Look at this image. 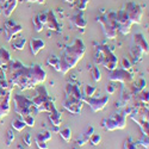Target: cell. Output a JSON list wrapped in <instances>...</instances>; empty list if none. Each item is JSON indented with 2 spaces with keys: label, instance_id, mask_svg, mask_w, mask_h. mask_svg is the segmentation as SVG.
<instances>
[{
  "label": "cell",
  "instance_id": "cell-1",
  "mask_svg": "<svg viewBox=\"0 0 149 149\" xmlns=\"http://www.w3.org/2000/svg\"><path fill=\"white\" fill-rule=\"evenodd\" d=\"M3 72L5 73L10 87L13 88L15 86H18L22 91L31 90L37 85L43 84L47 79V73L40 65L26 67L19 61L11 60L3 67Z\"/></svg>",
  "mask_w": 149,
  "mask_h": 149
},
{
  "label": "cell",
  "instance_id": "cell-2",
  "mask_svg": "<svg viewBox=\"0 0 149 149\" xmlns=\"http://www.w3.org/2000/svg\"><path fill=\"white\" fill-rule=\"evenodd\" d=\"M86 53V47L81 38H77L70 45L66 47L58 57V72L67 74L78 65V62L84 57Z\"/></svg>",
  "mask_w": 149,
  "mask_h": 149
},
{
  "label": "cell",
  "instance_id": "cell-3",
  "mask_svg": "<svg viewBox=\"0 0 149 149\" xmlns=\"http://www.w3.org/2000/svg\"><path fill=\"white\" fill-rule=\"evenodd\" d=\"M94 61L97 65H103L109 70H113L118 66V58L106 45H99L97 48Z\"/></svg>",
  "mask_w": 149,
  "mask_h": 149
},
{
  "label": "cell",
  "instance_id": "cell-4",
  "mask_svg": "<svg viewBox=\"0 0 149 149\" xmlns=\"http://www.w3.org/2000/svg\"><path fill=\"white\" fill-rule=\"evenodd\" d=\"M97 22L100 23L103 28L104 35L109 40H115L118 35V25L116 22V12H109V13L97 18Z\"/></svg>",
  "mask_w": 149,
  "mask_h": 149
},
{
  "label": "cell",
  "instance_id": "cell-5",
  "mask_svg": "<svg viewBox=\"0 0 149 149\" xmlns=\"http://www.w3.org/2000/svg\"><path fill=\"white\" fill-rule=\"evenodd\" d=\"M13 104H15V111L22 118L28 115L36 116V113H38L32 104V100L26 98L25 95H22V94L13 95Z\"/></svg>",
  "mask_w": 149,
  "mask_h": 149
},
{
  "label": "cell",
  "instance_id": "cell-6",
  "mask_svg": "<svg viewBox=\"0 0 149 149\" xmlns=\"http://www.w3.org/2000/svg\"><path fill=\"white\" fill-rule=\"evenodd\" d=\"M33 106L36 107L37 112H49L52 110V107L55 105L52 99L49 98V94L47 90L43 86H38L37 87V95L31 99Z\"/></svg>",
  "mask_w": 149,
  "mask_h": 149
},
{
  "label": "cell",
  "instance_id": "cell-7",
  "mask_svg": "<svg viewBox=\"0 0 149 149\" xmlns=\"http://www.w3.org/2000/svg\"><path fill=\"white\" fill-rule=\"evenodd\" d=\"M103 125L106 130L112 131V130H117V129H124L127 125V117L119 113L113 115L112 117L106 118L103 120Z\"/></svg>",
  "mask_w": 149,
  "mask_h": 149
},
{
  "label": "cell",
  "instance_id": "cell-8",
  "mask_svg": "<svg viewBox=\"0 0 149 149\" xmlns=\"http://www.w3.org/2000/svg\"><path fill=\"white\" fill-rule=\"evenodd\" d=\"M123 10L127 12L131 24H141L142 17H143V10L139 4L131 3V1L127 3Z\"/></svg>",
  "mask_w": 149,
  "mask_h": 149
},
{
  "label": "cell",
  "instance_id": "cell-9",
  "mask_svg": "<svg viewBox=\"0 0 149 149\" xmlns=\"http://www.w3.org/2000/svg\"><path fill=\"white\" fill-rule=\"evenodd\" d=\"M109 100H110L109 95H103V97H99V98H95V97H85V95L81 97V102L86 103L87 105H90V107L92 109L93 112H98V111L104 110L105 106L107 105Z\"/></svg>",
  "mask_w": 149,
  "mask_h": 149
},
{
  "label": "cell",
  "instance_id": "cell-10",
  "mask_svg": "<svg viewBox=\"0 0 149 149\" xmlns=\"http://www.w3.org/2000/svg\"><path fill=\"white\" fill-rule=\"evenodd\" d=\"M107 78L111 81H118V82H123V84H128L134 80L132 74L130 72H128V69H124V68H119V69L116 68L113 70H110Z\"/></svg>",
  "mask_w": 149,
  "mask_h": 149
},
{
  "label": "cell",
  "instance_id": "cell-11",
  "mask_svg": "<svg viewBox=\"0 0 149 149\" xmlns=\"http://www.w3.org/2000/svg\"><path fill=\"white\" fill-rule=\"evenodd\" d=\"M23 30V26L19 23L15 22L13 19H8L5 22L4 24V31H5V40L6 42H11L13 37H16L17 35H19Z\"/></svg>",
  "mask_w": 149,
  "mask_h": 149
},
{
  "label": "cell",
  "instance_id": "cell-12",
  "mask_svg": "<svg viewBox=\"0 0 149 149\" xmlns=\"http://www.w3.org/2000/svg\"><path fill=\"white\" fill-rule=\"evenodd\" d=\"M116 22H117L119 32H122L123 35H128L130 32L131 22L124 10H119L118 12H116Z\"/></svg>",
  "mask_w": 149,
  "mask_h": 149
},
{
  "label": "cell",
  "instance_id": "cell-13",
  "mask_svg": "<svg viewBox=\"0 0 149 149\" xmlns=\"http://www.w3.org/2000/svg\"><path fill=\"white\" fill-rule=\"evenodd\" d=\"M82 104L84 103L80 100V99L73 98L70 95H66L65 100H63V107L68 111V112H70L73 115H78L81 112Z\"/></svg>",
  "mask_w": 149,
  "mask_h": 149
},
{
  "label": "cell",
  "instance_id": "cell-14",
  "mask_svg": "<svg viewBox=\"0 0 149 149\" xmlns=\"http://www.w3.org/2000/svg\"><path fill=\"white\" fill-rule=\"evenodd\" d=\"M45 12H47V19H45L44 26H47L49 30H52V31L60 32L61 31V26H60V24H58L56 17H55V13L52 10H48Z\"/></svg>",
  "mask_w": 149,
  "mask_h": 149
},
{
  "label": "cell",
  "instance_id": "cell-15",
  "mask_svg": "<svg viewBox=\"0 0 149 149\" xmlns=\"http://www.w3.org/2000/svg\"><path fill=\"white\" fill-rule=\"evenodd\" d=\"M18 1L19 0H0V5H1V7H3L5 17L8 18L12 13H13L15 8L18 5Z\"/></svg>",
  "mask_w": 149,
  "mask_h": 149
},
{
  "label": "cell",
  "instance_id": "cell-16",
  "mask_svg": "<svg viewBox=\"0 0 149 149\" xmlns=\"http://www.w3.org/2000/svg\"><path fill=\"white\" fill-rule=\"evenodd\" d=\"M11 91H7L5 97L0 100V118H3L8 115L10 112V99H11Z\"/></svg>",
  "mask_w": 149,
  "mask_h": 149
},
{
  "label": "cell",
  "instance_id": "cell-17",
  "mask_svg": "<svg viewBox=\"0 0 149 149\" xmlns=\"http://www.w3.org/2000/svg\"><path fill=\"white\" fill-rule=\"evenodd\" d=\"M134 43L135 47H137L143 54H148V42L142 33L134 35Z\"/></svg>",
  "mask_w": 149,
  "mask_h": 149
},
{
  "label": "cell",
  "instance_id": "cell-18",
  "mask_svg": "<svg viewBox=\"0 0 149 149\" xmlns=\"http://www.w3.org/2000/svg\"><path fill=\"white\" fill-rule=\"evenodd\" d=\"M29 44H30L31 54H32L33 56H36V55L38 54V53L42 50V49H44V47H45L44 41H43V40H38V38H31L30 42H29Z\"/></svg>",
  "mask_w": 149,
  "mask_h": 149
},
{
  "label": "cell",
  "instance_id": "cell-19",
  "mask_svg": "<svg viewBox=\"0 0 149 149\" xmlns=\"http://www.w3.org/2000/svg\"><path fill=\"white\" fill-rule=\"evenodd\" d=\"M72 24L75 28H80V29H85L86 26H87V20L85 19L84 15H82V12H78V13H75L72 19H70Z\"/></svg>",
  "mask_w": 149,
  "mask_h": 149
},
{
  "label": "cell",
  "instance_id": "cell-20",
  "mask_svg": "<svg viewBox=\"0 0 149 149\" xmlns=\"http://www.w3.org/2000/svg\"><path fill=\"white\" fill-rule=\"evenodd\" d=\"M49 120L52 122L53 127H60L61 125V113L55 107V105L52 107L50 111H49Z\"/></svg>",
  "mask_w": 149,
  "mask_h": 149
},
{
  "label": "cell",
  "instance_id": "cell-21",
  "mask_svg": "<svg viewBox=\"0 0 149 149\" xmlns=\"http://www.w3.org/2000/svg\"><path fill=\"white\" fill-rule=\"evenodd\" d=\"M66 95H70L73 98H77L81 100V92L79 90V87L77 85H73V84H68L66 86Z\"/></svg>",
  "mask_w": 149,
  "mask_h": 149
},
{
  "label": "cell",
  "instance_id": "cell-22",
  "mask_svg": "<svg viewBox=\"0 0 149 149\" xmlns=\"http://www.w3.org/2000/svg\"><path fill=\"white\" fill-rule=\"evenodd\" d=\"M26 38L25 37H22V36H18V37H13V41H11V45L12 48L17 49V50H23L24 47L26 44Z\"/></svg>",
  "mask_w": 149,
  "mask_h": 149
},
{
  "label": "cell",
  "instance_id": "cell-23",
  "mask_svg": "<svg viewBox=\"0 0 149 149\" xmlns=\"http://www.w3.org/2000/svg\"><path fill=\"white\" fill-rule=\"evenodd\" d=\"M94 132V128L93 127H87L86 128V130H85V132L81 135V137L78 140V146H84V144H86L88 142V140H90V137H91V135Z\"/></svg>",
  "mask_w": 149,
  "mask_h": 149
},
{
  "label": "cell",
  "instance_id": "cell-24",
  "mask_svg": "<svg viewBox=\"0 0 149 149\" xmlns=\"http://www.w3.org/2000/svg\"><path fill=\"white\" fill-rule=\"evenodd\" d=\"M10 61H11V54L6 50L5 48L0 47V68L6 66Z\"/></svg>",
  "mask_w": 149,
  "mask_h": 149
},
{
  "label": "cell",
  "instance_id": "cell-25",
  "mask_svg": "<svg viewBox=\"0 0 149 149\" xmlns=\"http://www.w3.org/2000/svg\"><path fill=\"white\" fill-rule=\"evenodd\" d=\"M52 140V132L50 131H43V132H40L37 134L35 141L37 142H48Z\"/></svg>",
  "mask_w": 149,
  "mask_h": 149
},
{
  "label": "cell",
  "instance_id": "cell-26",
  "mask_svg": "<svg viewBox=\"0 0 149 149\" xmlns=\"http://www.w3.org/2000/svg\"><path fill=\"white\" fill-rule=\"evenodd\" d=\"M88 3H90V0H74V5H75V7L80 12H84L86 8H87Z\"/></svg>",
  "mask_w": 149,
  "mask_h": 149
},
{
  "label": "cell",
  "instance_id": "cell-27",
  "mask_svg": "<svg viewBox=\"0 0 149 149\" xmlns=\"http://www.w3.org/2000/svg\"><path fill=\"white\" fill-rule=\"evenodd\" d=\"M11 125H12V128H13L15 130H17V131H22L24 128L26 127L25 123L23 122V119H13V120H12V123H11Z\"/></svg>",
  "mask_w": 149,
  "mask_h": 149
},
{
  "label": "cell",
  "instance_id": "cell-28",
  "mask_svg": "<svg viewBox=\"0 0 149 149\" xmlns=\"http://www.w3.org/2000/svg\"><path fill=\"white\" fill-rule=\"evenodd\" d=\"M58 134H60V136H61V137L66 142H69L70 139H72V130H70L69 128H65V129L60 130Z\"/></svg>",
  "mask_w": 149,
  "mask_h": 149
},
{
  "label": "cell",
  "instance_id": "cell-29",
  "mask_svg": "<svg viewBox=\"0 0 149 149\" xmlns=\"http://www.w3.org/2000/svg\"><path fill=\"white\" fill-rule=\"evenodd\" d=\"M47 63L49 66H52L54 69H56L58 72V57L55 56V55H52V56H49L48 60H47Z\"/></svg>",
  "mask_w": 149,
  "mask_h": 149
},
{
  "label": "cell",
  "instance_id": "cell-30",
  "mask_svg": "<svg viewBox=\"0 0 149 149\" xmlns=\"http://www.w3.org/2000/svg\"><path fill=\"white\" fill-rule=\"evenodd\" d=\"M95 92H97V88L94 86L85 85V87H84V95L85 97H94Z\"/></svg>",
  "mask_w": 149,
  "mask_h": 149
},
{
  "label": "cell",
  "instance_id": "cell-31",
  "mask_svg": "<svg viewBox=\"0 0 149 149\" xmlns=\"http://www.w3.org/2000/svg\"><path fill=\"white\" fill-rule=\"evenodd\" d=\"M32 23H33V28H35V31H36V32H41V31L43 30L44 25L41 23V20L38 19V17H37V16H35V17H33Z\"/></svg>",
  "mask_w": 149,
  "mask_h": 149
},
{
  "label": "cell",
  "instance_id": "cell-32",
  "mask_svg": "<svg viewBox=\"0 0 149 149\" xmlns=\"http://www.w3.org/2000/svg\"><path fill=\"white\" fill-rule=\"evenodd\" d=\"M91 73H92V78H93L94 81L98 82V81L102 80V73H100V70H99L98 67H93L92 70H91Z\"/></svg>",
  "mask_w": 149,
  "mask_h": 149
},
{
  "label": "cell",
  "instance_id": "cell-33",
  "mask_svg": "<svg viewBox=\"0 0 149 149\" xmlns=\"http://www.w3.org/2000/svg\"><path fill=\"white\" fill-rule=\"evenodd\" d=\"M100 141H102V136L99 134H94V132L91 135V137L88 140V142H91V144H93V146H98L100 143Z\"/></svg>",
  "mask_w": 149,
  "mask_h": 149
},
{
  "label": "cell",
  "instance_id": "cell-34",
  "mask_svg": "<svg viewBox=\"0 0 149 149\" xmlns=\"http://www.w3.org/2000/svg\"><path fill=\"white\" fill-rule=\"evenodd\" d=\"M139 99L142 102L143 105H148V90H142L139 94Z\"/></svg>",
  "mask_w": 149,
  "mask_h": 149
},
{
  "label": "cell",
  "instance_id": "cell-35",
  "mask_svg": "<svg viewBox=\"0 0 149 149\" xmlns=\"http://www.w3.org/2000/svg\"><path fill=\"white\" fill-rule=\"evenodd\" d=\"M23 122L25 123V125H28V127H33L35 125V116H32V115L24 116Z\"/></svg>",
  "mask_w": 149,
  "mask_h": 149
},
{
  "label": "cell",
  "instance_id": "cell-36",
  "mask_svg": "<svg viewBox=\"0 0 149 149\" xmlns=\"http://www.w3.org/2000/svg\"><path fill=\"white\" fill-rule=\"evenodd\" d=\"M123 148H124V149H139L137 146H136L131 140H127L125 142H124Z\"/></svg>",
  "mask_w": 149,
  "mask_h": 149
},
{
  "label": "cell",
  "instance_id": "cell-37",
  "mask_svg": "<svg viewBox=\"0 0 149 149\" xmlns=\"http://www.w3.org/2000/svg\"><path fill=\"white\" fill-rule=\"evenodd\" d=\"M13 140H15L13 132H12V130H8L6 132V146H10L12 142H13Z\"/></svg>",
  "mask_w": 149,
  "mask_h": 149
},
{
  "label": "cell",
  "instance_id": "cell-38",
  "mask_svg": "<svg viewBox=\"0 0 149 149\" xmlns=\"http://www.w3.org/2000/svg\"><path fill=\"white\" fill-rule=\"evenodd\" d=\"M130 98H131V97H130L129 92H128L125 88H123V93H122V97H120V100L127 104V103L130 100Z\"/></svg>",
  "mask_w": 149,
  "mask_h": 149
},
{
  "label": "cell",
  "instance_id": "cell-39",
  "mask_svg": "<svg viewBox=\"0 0 149 149\" xmlns=\"http://www.w3.org/2000/svg\"><path fill=\"white\" fill-rule=\"evenodd\" d=\"M139 143L142 144L146 149H148V147H149V144H148V135H142V139L139 141Z\"/></svg>",
  "mask_w": 149,
  "mask_h": 149
},
{
  "label": "cell",
  "instance_id": "cell-40",
  "mask_svg": "<svg viewBox=\"0 0 149 149\" xmlns=\"http://www.w3.org/2000/svg\"><path fill=\"white\" fill-rule=\"evenodd\" d=\"M122 67H123L124 69H130V68H131V63H130V61H129L127 57L122 58Z\"/></svg>",
  "mask_w": 149,
  "mask_h": 149
},
{
  "label": "cell",
  "instance_id": "cell-41",
  "mask_svg": "<svg viewBox=\"0 0 149 149\" xmlns=\"http://www.w3.org/2000/svg\"><path fill=\"white\" fill-rule=\"evenodd\" d=\"M106 92H107L109 94H113V93L116 92V86L112 85V84L107 85V86H106Z\"/></svg>",
  "mask_w": 149,
  "mask_h": 149
},
{
  "label": "cell",
  "instance_id": "cell-42",
  "mask_svg": "<svg viewBox=\"0 0 149 149\" xmlns=\"http://www.w3.org/2000/svg\"><path fill=\"white\" fill-rule=\"evenodd\" d=\"M23 141L26 146H31V135L30 134H26L25 136L23 137Z\"/></svg>",
  "mask_w": 149,
  "mask_h": 149
},
{
  "label": "cell",
  "instance_id": "cell-43",
  "mask_svg": "<svg viewBox=\"0 0 149 149\" xmlns=\"http://www.w3.org/2000/svg\"><path fill=\"white\" fill-rule=\"evenodd\" d=\"M36 144H37V147H38L40 149H48L47 142H37V141H36Z\"/></svg>",
  "mask_w": 149,
  "mask_h": 149
},
{
  "label": "cell",
  "instance_id": "cell-44",
  "mask_svg": "<svg viewBox=\"0 0 149 149\" xmlns=\"http://www.w3.org/2000/svg\"><path fill=\"white\" fill-rule=\"evenodd\" d=\"M25 3H37V4H44L45 0H23Z\"/></svg>",
  "mask_w": 149,
  "mask_h": 149
},
{
  "label": "cell",
  "instance_id": "cell-45",
  "mask_svg": "<svg viewBox=\"0 0 149 149\" xmlns=\"http://www.w3.org/2000/svg\"><path fill=\"white\" fill-rule=\"evenodd\" d=\"M53 130H54L55 132H58V131H60V129H58V127H53Z\"/></svg>",
  "mask_w": 149,
  "mask_h": 149
},
{
  "label": "cell",
  "instance_id": "cell-46",
  "mask_svg": "<svg viewBox=\"0 0 149 149\" xmlns=\"http://www.w3.org/2000/svg\"><path fill=\"white\" fill-rule=\"evenodd\" d=\"M63 1H66V3H70V4H73V3H74V0H63Z\"/></svg>",
  "mask_w": 149,
  "mask_h": 149
}]
</instances>
